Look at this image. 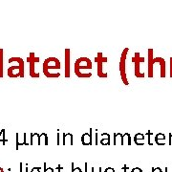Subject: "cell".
<instances>
[{
	"mask_svg": "<svg viewBox=\"0 0 172 172\" xmlns=\"http://www.w3.org/2000/svg\"><path fill=\"white\" fill-rule=\"evenodd\" d=\"M83 70H92V62L89 57H79L76 60L74 65L75 74L78 78H91L92 75H86L83 72Z\"/></svg>",
	"mask_w": 172,
	"mask_h": 172,
	"instance_id": "obj_1",
	"label": "cell"
},
{
	"mask_svg": "<svg viewBox=\"0 0 172 172\" xmlns=\"http://www.w3.org/2000/svg\"><path fill=\"white\" fill-rule=\"evenodd\" d=\"M59 70L60 69V61L56 57H48L44 60L42 65L43 74L45 75L47 78H59L60 74H52V70Z\"/></svg>",
	"mask_w": 172,
	"mask_h": 172,
	"instance_id": "obj_2",
	"label": "cell"
},
{
	"mask_svg": "<svg viewBox=\"0 0 172 172\" xmlns=\"http://www.w3.org/2000/svg\"><path fill=\"white\" fill-rule=\"evenodd\" d=\"M9 63L12 62H16L17 65L12 66L9 67L8 69V76L10 78H24V60L21 57L15 56V57H11L8 60Z\"/></svg>",
	"mask_w": 172,
	"mask_h": 172,
	"instance_id": "obj_3",
	"label": "cell"
},
{
	"mask_svg": "<svg viewBox=\"0 0 172 172\" xmlns=\"http://www.w3.org/2000/svg\"><path fill=\"white\" fill-rule=\"evenodd\" d=\"M158 63L161 67V78L165 77V61L162 57H156L153 59V50L149 49L148 50V77L152 78L153 77V68L154 65Z\"/></svg>",
	"mask_w": 172,
	"mask_h": 172,
	"instance_id": "obj_4",
	"label": "cell"
},
{
	"mask_svg": "<svg viewBox=\"0 0 172 172\" xmlns=\"http://www.w3.org/2000/svg\"><path fill=\"white\" fill-rule=\"evenodd\" d=\"M128 51H129V48H124V49H123L121 56L120 64H119V70H120L121 81L123 82V84L125 85H129L128 79H127V77H126V56H127V54H128Z\"/></svg>",
	"mask_w": 172,
	"mask_h": 172,
	"instance_id": "obj_5",
	"label": "cell"
},
{
	"mask_svg": "<svg viewBox=\"0 0 172 172\" xmlns=\"http://www.w3.org/2000/svg\"><path fill=\"white\" fill-rule=\"evenodd\" d=\"M95 62L97 63V74L101 78H106L107 73L103 70V64L107 62V57L103 56V54L101 52H99L97 56H95Z\"/></svg>",
	"mask_w": 172,
	"mask_h": 172,
	"instance_id": "obj_6",
	"label": "cell"
},
{
	"mask_svg": "<svg viewBox=\"0 0 172 172\" xmlns=\"http://www.w3.org/2000/svg\"><path fill=\"white\" fill-rule=\"evenodd\" d=\"M27 61L30 64V76L32 78H39V73L36 72V64L39 62V57L34 56V53H30Z\"/></svg>",
	"mask_w": 172,
	"mask_h": 172,
	"instance_id": "obj_7",
	"label": "cell"
},
{
	"mask_svg": "<svg viewBox=\"0 0 172 172\" xmlns=\"http://www.w3.org/2000/svg\"><path fill=\"white\" fill-rule=\"evenodd\" d=\"M132 62L134 63L135 65V68H134V73H135V76L137 78H143L144 77V74L143 72H141L140 70V65L141 63L144 62V59L140 56V53L139 52H136L134 56L132 57Z\"/></svg>",
	"mask_w": 172,
	"mask_h": 172,
	"instance_id": "obj_8",
	"label": "cell"
},
{
	"mask_svg": "<svg viewBox=\"0 0 172 172\" xmlns=\"http://www.w3.org/2000/svg\"><path fill=\"white\" fill-rule=\"evenodd\" d=\"M65 59V78H70V75H71V51L70 49H65L64 52Z\"/></svg>",
	"mask_w": 172,
	"mask_h": 172,
	"instance_id": "obj_9",
	"label": "cell"
},
{
	"mask_svg": "<svg viewBox=\"0 0 172 172\" xmlns=\"http://www.w3.org/2000/svg\"><path fill=\"white\" fill-rule=\"evenodd\" d=\"M93 132H94V129L90 128L89 133L82 134L81 141V143L83 145H92L93 144Z\"/></svg>",
	"mask_w": 172,
	"mask_h": 172,
	"instance_id": "obj_10",
	"label": "cell"
},
{
	"mask_svg": "<svg viewBox=\"0 0 172 172\" xmlns=\"http://www.w3.org/2000/svg\"><path fill=\"white\" fill-rule=\"evenodd\" d=\"M4 77V50L0 48V78Z\"/></svg>",
	"mask_w": 172,
	"mask_h": 172,
	"instance_id": "obj_11",
	"label": "cell"
},
{
	"mask_svg": "<svg viewBox=\"0 0 172 172\" xmlns=\"http://www.w3.org/2000/svg\"><path fill=\"white\" fill-rule=\"evenodd\" d=\"M134 142L138 145H143L144 143V135L142 133H138L134 136Z\"/></svg>",
	"mask_w": 172,
	"mask_h": 172,
	"instance_id": "obj_12",
	"label": "cell"
},
{
	"mask_svg": "<svg viewBox=\"0 0 172 172\" xmlns=\"http://www.w3.org/2000/svg\"><path fill=\"white\" fill-rule=\"evenodd\" d=\"M63 140H62V144L66 145L67 144V141L69 140V144L73 145V135L71 133H67V134H63Z\"/></svg>",
	"mask_w": 172,
	"mask_h": 172,
	"instance_id": "obj_13",
	"label": "cell"
},
{
	"mask_svg": "<svg viewBox=\"0 0 172 172\" xmlns=\"http://www.w3.org/2000/svg\"><path fill=\"white\" fill-rule=\"evenodd\" d=\"M118 143H120L121 145H123V142H122V134H121V133H114L113 144H114V145H117Z\"/></svg>",
	"mask_w": 172,
	"mask_h": 172,
	"instance_id": "obj_14",
	"label": "cell"
},
{
	"mask_svg": "<svg viewBox=\"0 0 172 172\" xmlns=\"http://www.w3.org/2000/svg\"><path fill=\"white\" fill-rule=\"evenodd\" d=\"M34 140H37V145H40L41 143H40V134L38 133H32L31 134V140H30V145H33L34 143Z\"/></svg>",
	"mask_w": 172,
	"mask_h": 172,
	"instance_id": "obj_15",
	"label": "cell"
},
{
	"mask_svg": "<svg viewBox=\"0 0 172 172\" xmlns=\"http://www.w3.org/2000/svg\"><path fill=\"white\" fill-rule=\"evenodd\" d=\"M101 136H102V138L100 140V143L102 145H109L110 144V135L108 133H102Z\"/></svg>",
	"mask_w": 172,
	"mask_h": 172,
	"instance_id": "obj_16",
	"label": "cell"
},
{
	"mask_svg": "<svg viewBox=\"0 0 172 172\" xmlns=\"http://www.w3.org/2000/svg\"><path fill=\"white\" fill-rule=\"evenodd\" d=\"M122 142H123V145H124L125 143L127 145H131L132 143V138L129 133H124L122 135Z\"/></svg>",
	"mask_w": 172,
	"mask_h": 172,
	"instance_id": "obj_17",
	"label": "cell"
},
{
	"mask_svg": "<svg viewBox=\"0 0 172 172\" xmlns=\"http://www.w3.org/2000/svg\"><path fill=\"white\" fill-rule=\"evenodd\" d=\"M5 134H6V130H5V128H3L1 131H0V142L2 143L3 145H5L7 143V139H6Z\"/></svg>",
	"mask_w": 172,
	"mask_h": 172,
	"instance_id": "obj_18",
	"label": "cell"
},
{
	"mask_svg": "<svg viewBox=\"0 0 172 172\" xmlns=\"http://www.w3.org/2000/svg\"><path fill=\"white\" fill-rule=\"evenodd\" d=\"M40 143H43L44 145H48V144H49V141H48V135H47L46 133L40 134Z\"/></svg>",
	"mask_w": 172,
	"mask_h": 172,
	"instance_id": "obj_19",
	"label": "cell"
},
{
	"mask_svg": "<svg viewBox=\"0 0 172 172\" xmlns=\"http://www.w3.org/2000/svg\"><path fill=\"white\" fill-rule=\"evenodd\" d=\"M43 172H55V169L51 166H47L46 162L43 164Z\"/></svg>",
	"mask_w": 172,
	"mask_h": 172,
	"instance_id": "obj_20",
	"label": "cell"
},
{
	"mask_svg": "<svg viewBox=\"0 0 172 172\" xmlns=\"http://www.w3.org/2000/svg\"><path fill=\"white\" fill-rule=\"evenodd\" d=\"M15 149L16 150H18L19 149V146L21 145V143L19 142V134L18 133H15Z\"/></svg>",
	"mask_w": 172,
	"mask_h": 172,
	"instance_id": "obj_21",
	"label": "cell"
},
{
	"mask_svg": "<svg viewBox=\"0 0 172 172\" xmlns=\"http://www.w3.org/2000/svg\"><path fill=\"white\" fill-rule=\"evenodd\" d=\"M72 172H82V170L79 166H75V164L72 162Z\"/></svg>",
	"mask_w": 172,
	"mask_h": 172,
	"instance_id": "obj_22",
	"label": "cell"
},
{
	"mask_svg": "<svg viewBox=\"0 0 172 172\" xmlns=\"http://www.w3.org/2000/svg\"><path fill=\"white\" fill-rule=\"evenodd\" d=\"M91 172H102V167L99 166V167H97V168H95V167H92Z\"/></svg>",
	"mask_w": 172,
	"mask_h": 172,
	"instance_id": "obj_23",
	"label": "cell"
},
{
	"mask_svg": "<svg viewBox=\"0 0 172 172\" xmlns=\"http://www.w3.org/2000/svg\"><path fill=\"white\" fill-rule=\"evenodd\" d=\"M41 169H42L41 166H34V168L31 170V172H40Z\"/></svg>",
	"mask_w": 172,
	"mask_h": 172,
	"instance_id": "obj_24",
	"label": "cell"
},
{
	"mask_svg": "<svg viewBox=\"0 0 172 172\" xmlns=\"http://www.w3.org/2000/svg\"><path fill=\"white\" fill-rule=\"evenodd\" d=\"M23 145H29V143H27V134L24 133L23 135Z\"/></svg>",
	"mask_w": 172,
	"mask_h": 172,
	"instance_id": "obj_25",
	"label": "cell"
},
{
	"mask_svg": "<svg viewBox=\"0 0 172 172\" xmlns=\"http://www.w3.org/2000/svg\"><path fill=\"white\" fill-rule=\"evenodd\" d=\"M104 172H115V169L113 167H106V168L104 169Z\"/></svg>",
	"mask_w": 172,
	"mask_h": 172,
	"instance_id": "obj_26",
	"label": "cell"
},
{
	"mask_svg": "<svg viewBox=\"0 0 172 172\" xmlns=\"http://www.w3.org/2000/svg\"><path fill=\"white\" fill-rule=\"evenodd\" d=\"M131 172H143V170L141 169L140 167H134V168L131 170Z\"/></svg>",
	"mask_w": 172,
	"mask_h": 172,
	"instance_id": "obj_27",
	"label": "cell"
},
{
	"mask_svg": "<svg viewBox=\"0 0 172 172\" xmlns=\"http://www.w3.org/2000/svg\"><path fill=\"white\" fill-rule=\"evenodd\" d=\"M56 169L57 170V172H61V171L63 170V166H61L60 165H59L56 166Z\"/></svg>",
	"mask_w": 172,
	"mask_h": 172,
	"instance_id": "obj_28",
	"label": "cell"
},
{
	"mask_svg": "<svg viewBox=\"0 0 172 172\" xmlns=\"http://www.w3.org/2000/svg\"><path fill=\"white\" fill-rule=\"evenodd\" d=\"M128 169H129V167L127 166L126 165H123V167H122V171H123V172H128Z\"/></svg>",
	"mask_w": 172,
	"mask_h": 172,
	"instance_id": "obj_29",
	"label": "cell"
},
{
	"mask_svg": "<svg viewBox=\"0 0 172 172\" xmlns=\"http://www.w3.org/2000/svg\"><path fill=\"white\" fill-rule=\"evenodd\" d=\"M23 167H24L23 162H20L19 164V172H23Z\"/></svg>",
	"mask_w": 172,
	"mask_h": 172,
	"instance_id": "obj_30",
	"label": "cell"
},
{
	"mask_svg": "<svg viewBox=\"0 0 172 172\" xmlns=\"http://www.w3.org/2000/svg\"><path fill=\"white\" fill-rule=\"evenodd\" d=\"M170 77L172 78V57L170 59Z\"/></svg>",
	"mask_w": 172,
	"mask_h": 172,
	"instance_id": "obj_31",
	"label": "cell"
},
{
	"mask_svg": "<svg viewBox=\"0 0 172 172\" xmlns=\"http://www.w3.org/2000/svg\"><path fill=\"white\" fill-rule=\"evenodd\" d=\"M84 172H88V164H87V162H85V164H84Z\"/></svg>",
	"mask_w": 172,
	"mask_h": 172,
	"instance_id": "obj_32",
	"label": "cell"
},
{
	"mask_svg": "<svg viewBox=\"0 0 172 172\" xmlns=\"http://www.w3.org/2000/svg\"><path fill=\"white\" fill-rule=\"evenodd\" d=\"M60 143H59V130H57V145H59Z\"/></svg>",
	"mask_w": 172,
	"mask_h": 172,
	"instance_id": "obj_33",
	"label": "cell"
},
{
	"mask_svg": "<svg viewBox=\"0 0 172 172\" xmlns=\"http://www.w3.org/2000/svg\"><path fill=\"white\" fill-rule=\"evenodd\" d=\"M152 171H153V172H162L160 168H153Z\"/></svg>",
	"mask_w": 172,
	"mask_h": 172,
	"instance_id": "obj_34",
	"label": "cell"
},
{
	"mask_svg": "<svg viewBox=\"0 0 172 172\" xmlns=\"http://www.w3.org/2000/svg\"><path fill=\"white\" fill-rule=\"evenodd\" d=\"M25 172H28V164L25 165Z\"/></svg>",
	"mask_w": 172,
	"mask_h": 172,
	"instance_id": "obj_35",
	"label": "cell"
},
{
	"mask_svg": "<svg viewBox=\"0 0 172 172\" xmlns=\"http://www.w3.org/2000/svg\"><path fill=\"white\" fill-rule=\"evenodd\" d=\"M0 172H4V169L2 168V167H0Z\"/></svg>",
	"mask_w": 172,
	"mask_h": 172,
	"instance_id": "obj_36",
	"label": "cell"
}]
</instances>
